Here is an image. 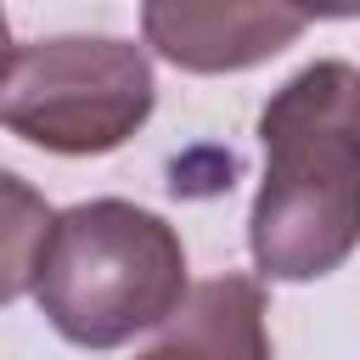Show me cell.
<instances>
[{
    "label": "cell",
    "mask_w": 360,
    "mask_h": 360,
    "mask_svg": "<svg viewBox=\"0 0 360 360\" xmlns=\"http://www.w3.org/2000/svg\"><path fill=\"white\" fill-rule=\"evenodd\" d=\"M264 174L248 253L264 281H321L360 248V68L321 56L281 79L259 112Z\"/></svg>",
    "instance_id": "6da1fadb"
},
{
    "label": "cell",
    "mask_w": 360,
    "mask_h": 360,
    "mask_svg": "<svg viewBox=\"0 0 360 360\" xmlns=\"http://www.w3.org/2000/svg\"><path fill=\"white\" fill-rule=\"evenodd\" d=\"M186 298V242L163 214L129 197H90L56 214L34 270V304L62 343L90 354L124 349L169 326Z\"/></svg>",
    "instance_id": "7a4b0ae2"
},
{
    "label": "cell",
    "mask_w": 360,
    "mask_h": 360,
    "mask_svg": "<svg viewBox=\"0 0 360 360\" xmlns=\"http://www.w3.org/2000/svg\"><path fill=\"white\" fill-rule=\"evenodd\" d=\"M152 107L158 79L146 45L118 34H51L17 45L0 129L56 158H107L146 129Z\"/></svg>",
    "instance_id": "3957f363"
},
{
    "label": "cell",
    "mask_w": 360,
    "mask_h": 360,
    "mask_svg": "<svg viewBox=\"0 0 360 360\" xmlns=\"http://www.w3.org/2000/svg\"><path fill=\"white\" fill-rule=\"evenodd\" d=\"M309 28V11L298 6H242V0H152L141 6L146 45L174 62L180 73H242L270 56H281Z\"/></svg>",
    "instance_id": "277c9868"
},
{
    "label": "cell",
    "mask_w": 360,
    "mask_h": 360,
    "mask_svg": "<svg viewBox=\"0 0 360 360\" xmlns=\"http://www.w3.org/2000/svg\"><path fill=\"white\" fill-rule=\"evenodd\" d=\"M135 360H270L264 287L242 270H225V276L191 287L186 309Z\"/></svg>",
    "instance_id": "5b68a950"
},
{
    "label": "cell",
    "mask_w": 360,
    "mask_h": 360,
    "mask_svg": "<svg viewBox=\"0 0 360 360\" xmlns=\"http://www.w3.org/2000/svg\"><path fill=\"white\" fill-rule=\"evenodd\" d=\"M51 225H56V208L45 202V191L17 169H0V309L34 292V270Z\"/></svg>",
    "instance_id": "8992f818"
},
{
    "label": "cell",
    "mask_w": 360,
    "mask_h": 360,
    "mask_svg": "<svg viewBox=\"0 0 360 360\" xmlns=\"http://www.w3.org/2000/svg\"><path fill=\"white\" fill-rule=\"evenodd\" d=\"M11 68H17V45H11V22H6V11H0V90H6Z\"/></svg>",
    "instance_id": "52a82bcc"
}]
</instances>
